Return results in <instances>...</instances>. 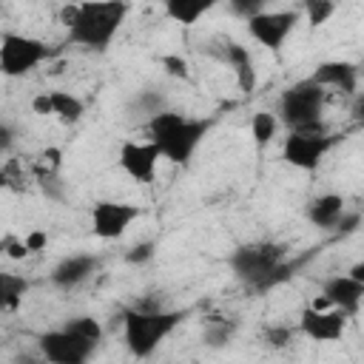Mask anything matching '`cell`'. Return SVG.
Here are the masks:
<instances>
[{
	"label": "cell",
	"mask_w": 364,
	"mask_h": 364,
	"mask_svg": "<svg viewBox=\"0 0 364 364\" xmlns=\"http://www.w3.org/2000/svg\"><path fill=\"white\" fill-rule=\"evenodd\" d=\"M48 102H51V117L60 119L63 125H74L85 114L82 100L71 91H48Z\"/></svg>",
	"instance_id": "d6986e66"
},
{
	"label": "cell",
	"mask_w": 364,
	"mask_h": 364,
	"mask_svg": "<svg viewBox=\"0 0 364 364\" xmlns=\"http://www.w3.org/2000/svg\"><path fill=\"white\" fill-rule=\"evenodd\" d=\"M208 131H210V119H196L171 108L148 119V142L159 151L162 159L173 165H188Z\"/></svg>",
	"instance_id": "3957f363"
},
{
	"label": "cell",
	"mask_w": 364,
	"mask_h": 364,
	"mask_svg": "<svg viewBox=\"0 0 364 364\" xmlns=\"http://www.w3.org/2000/svg\"><path fill=\"white\" fill-rule=\"evenodd\" d=\"M100 267V259L94 253H74V256H65L60 259L54 267H51V284H57L60 290H74L80 287L82 282H88Z\"/></svg>",
	"instance_id": "5bb4252c"
},
{
	"label": "cell",
	"mask_w": 364,
	"mask_h": 364,
	"mask_svg": "<svg viewBox=\"0 0 364 364\" xmlns=\"http://www.w3.org/2000/svg\"><path fill=\"white\" fill-rule=\"evenodd\" d=\"M159 63H162L165 74H171V77L188 80V74H191V68H188V60H185V57H179V54H165Z\"/></svg>",
	"instance_id": "4316f807"
},
{
	"label": "cell",
	"mask_w": 364,
	"mask_h": 364,
	"mask_svg": "<svg viewBox=\"0 0 364 364\" xmlns=\"http://www.w3.org/2000/svg\"><path fill=\"white\" fill-rule=\"evenodd\" d=\"M262 341L267 347H273V350H282V347H287L293 341V327L290 324H270V327H264Z\"/></svg>",
	"instance_id": "d4e9b609"
},
{
	"label": "cell",
	"mask_w": 364,
	"mask_h": 364,
	"mask_svg": "<svg viewBox=\"0 0 364 364\" xmlns=\"http://www.w3.org/2000/svg\"><path fill=\"white\" fill-rule=\"evenodd\" d=\"M279 134V119L273 111H256L250 117V136L256 142V148H267Z\"/></svg>",
	"instance_id": "7402d4cb"
},
{
	"label": "cell",
	"mask_w": 364,
	"mask_h": 364,
	"mask_svg": "<svg viewBox=\"0 0 364 364\" xmlns=\"http://www.w3.org/2000/svg\"><path fill=\"white\" fill-rule=\"evenodd\" d=\"M222 60L233 68L239 91H242V94H250V91L256 88V68H253L250 51H247L242 43H236V40H225V46H222Z\"/></svg>",
	"instance_id": "2e32d148"
},
{
	"label": "cell",
	"mask_w": 364,
	"mask_h": 364,
	"mask_svg": "<svg viewBox=\"0 0 364 364\" xmlns=\"http://www.w3.org/2000/svg\"><path fill=\"white\" fill-rule=\"evenodd\" d=\"M11 145H14V128L6 119H0V154L11 151Z\"/></svg>",
	"instance_id": "d6a6232c"
},
{
	"label": "cell",
	"mask_w": 364,
	"mask_h": 364,
	"mask_svg": "<svg viewBox=\"0 0 364 364\" xmlns=\"http://www.w3.org/2000/svg\"><path fill=\"white\" fill-rule=\"evenodd\" d=\"M63 26L68 40L88 51H105L128 17V3H77L63 9Z\"/></svg>",
	"instance_id": "7a4b0ae2"
},
{
	"label": "cell",
	"mask_w": 364,
	"mask_h": 364,
	"mask_svg": "<svg viewBox=\"0 0 364 364\" xmlns=\"http://www.w3.org/2000/svg\"><path fill=\"white\" fill-rule=\"evenodd\" d=\"M65 327H68V330H74L77 336H82V338L94 341V344H100V341H102V336H105V330H102L100 318H94V316H74V318H68V321H65Z\"/></svg>",
	"instance_id": "603a6c76"
},
{
	"label": "cell",
	"mask_w": 364,
	"mask_h": 364,
	"mask_svg": "<svg viewBox=\"0 0 364 364\" xmlns=\"http://www.w3.org/2000/svg\"><path fill=\"white\" fill-rule=\"evenodd\" d=\"M6 253H9L11 259H26V256H28V250H26V245H23V239H14V236H9V245H6Z\"/></svg>",
	"instance_id": "e575fe53"
},
{
	"label": "cell",
	"mask_w": 364,
	"mask_h": 364,
	"mask_svg": "<svg viewBox=\"0 0 364 364\" xmlns=\"http://www.w3.org/2000/svg\"><path fill=\"white\" fill-rule=\"evenodd\" d=\"M358 222H361V216H358L355 210H344V213H341V219L336 222V228H333V230H338L341 236H347V233H353V230L358 228Z\"/></svg>",
	"instance_id": "4dcf8cb0"
},
{
	"label": "cell",
	"mask_w": 364,
	"mask_h": 364,
	"mask_svg": "<svg viewBox=\"0 0 364 364\" xmlns=\"http://www.w3.org/2000/svg\"><path fill=\"white\" fill-rule=\"evenodd\" d=\"M313 82H318L324 91L336 88L341 94H355L358 88V68L347 60H324L316 65V71L310 74Z\"/></svg>",
	"instance_id": "9a60e30c"
},
{
	"label": "cell",
	"mask_w": 364,
	"mask_h": 364,
	"mask_svg": "<svg viewBox=\"0 0 364 364\" xmlns=\"http://www.w3.org/2000/svg\"><path fill=\"white\" fill-rule=\"evenodd\" d=\"M344 210L347 208H344V196L341 193H321V196L310 199L307 219H310V225H316L321 230H333Z\"/></svg>",
	"instance_id": "e0dca14e"
},
{
	"label": "cell",
	"mask_w": 364,
	"mask_h": 364,
	"mask_svg": "<svg viewBox=\"0 0 364 364\" xmlns=\"http://www.w3.org/2000/svg\"><path fill=\"white\" fill-rule=\"evenodd\" d=\"M31 282L14 270H0V313H11L23 304Z\"/></svg>",
	"instance_id": "ac0fdd59"
},
{
	"label": "cell",
	"mask_w": 364,
	"mask_h": 364,
	"mask_svg": "<svg viewBox=\"0 0 364 364\" xmlns=\"http://www.w3.org/2000/svg\"><path fill=\"white\" fill-rule=\"evenodd\" d=\"M14 182H23V179L17 173V162H9L0 168V188H11Z\"/></svg>",
	"instance_id": "1f68e13d"
},
{
	"label": "cell",
	"mask_w": 364,
	"mask_h": 364,
	"mask_svg": "<svg viewBox=\"0 0 364 364\" xmlns=\"http://www.w3.org/2000/svg\"><path fill=\"white\" fill-rule=\"evenodd\" d=\"M6 245H9V236H6V239H0V253H6Z\"/></svg>",
	"instance_id": "74e56055"
},
{
	"label": "cell",
	"mask_w": 364,
	"mask_h": 364,
	"mask_svg": "<svg viewBox=\"0 0 364 364\" xmlns=\"http://www.w3.org/2000/svg\"><path fill=\"white\" fill-rule=\"evenodd\" d=\"M236 330H239V321H236V318L210 316V318L205 321V330H202V341H205L208 347H225V344H230V341H233Z\"/></svg>",
	"instance_id": "44dd1931"
},
{
	"label": "cell",
	"mask_w": 364,
	"mask_h": 364,
	"mask_svg": "<svg viewBox=\"0 0 364 364\" xmlns=\"http://www.w3.org/2000/svg\"><path fill=\"white\" fill-rule=\"evenodd\" d=\"M23 245H26L28 253H40V250L48 245V236H46V230H28V233L23 236Z\"/></svg>",
	"instance_id": "f546056e"
},
{
	"label": "cell",
	"mask_w": 364,
	"mask_h": 364,
	"mask_svg": "<svg viewBox=\"0 0 364 364\" xmlns=\"http://www.w3.org/2000/svg\"><path fill=\"white\" fill-rule=\"evenodd\" d=\"M361 299H364V282H355L353 276L347 273H338V276H330L321 282V304L318 307H333V310H341L347 318L358 313L361 307Z\"/></svg>",
	"instance_id": "7c38bea8"
},
{
	"label": "cell",
	"mask_w": 364,
	"mask_h": 364,
	"mask_svg": "<svg viewBox=\"0 0 364 364\" xmlns=\"http://www.w3.org/2000/svg\"><path fill=\"white\" fill-rule=\"evenodd\" d=\"M347 276H353L355 282H364V264H361V262H355V264L350 267V273H347Z\"/></svg>",
	"instance_id": "8d00e7d4"
},
{
	"label": "cell",
	"mask_w": 364,
	"mask_h": 364,
	"mask_svg": "<svg viewBox=\"0 0 364 364\" xmlns=\"http://www.w3.org/2000/svg\"><path fill=\"white\" fill-rule=\"evenodd\" d=\"M324 102H327V91L318 82H313L310 77L307 80H299V82H293V85H287L282 91L276 119H279V125L287 128V134H296V131H321V128H327L321 122Z\"/></svg>",
	"instance_id": "5b68a950"
},
{
	"label": "cell",
	"mask_w": 364,
	"mask_h": 364,
	"mask_svg": "<svg viewBox=\"0 0 364 364\" xmlns=\"http://www.w3.org/2000/svg\"><path fill=\"white\" fill-rule=\"evenodd\" d=\"M148 259H154V242H139L125 253V262H131V264H142Z\"/></svg>",
	"instance_id": "f1b7e54d"
},
{
	"label": "cell",
	"mask_w": 364,
	"mask_h": 364,
	"mask_svg": "<svg viewBox=\"0 0 364 364\" xmlns=\"http://www.w3.org/2000/svg\"><path fill=\"white\" fill-rule=\"evenodd\" d=\"M336 136L321 128V131H296L287 134L282 142V159L296 168V171H316L321 165V159L333 151Z\"/></svg>",
	"instance_id": "ba28073f"
},
{
	"label": "cell",
	"mask_w": 364,
	"mask_h": 364,
	"mask_svg": "<svg viewBox=\"0 0 364 364\" xmlns=\"http://www.w3.org/2000/svg\"><path fill=\"white\" fill-rule=\"evenodd\" d=\"M301 11H304V17H307L310 26H324L336 14V3L333 0H307L301 6Z\"/></svg>",
	"instance_id": "cb8c5ba5"
},
{
	"label": "cell",
	"mask_w": 364,
	"mask_h": 364,
	"mask_svg": "<svg viewBox=\"0 0 364 364\" xmlns=\"http://www.w3.org/2000/svg\"><path fill=\"white\" fill-rule=\"evenodd\" d=\"M210 9H213V0H168L165 3V14L182 26L199 23V17H205Z\"/></svg>",
	"instance_id": "ffe728a7"
},
{
	"label": "cell",
	"mask_w": 364,
	"mask_h": 364,
	"mask_svg": "<svg viewBox=\"0 0 364 364\" xmlns=\"http://www.w3.org/2000/svg\"><path fill=\"white\" fill-rule=\"evenodd\" d=\"M233 276L253 293H267L287 282L296 270L293 262H287V247L282 242H247L239 245L228 259Z\"/></svg>",
	"instance_id": "6da1fadb"
},
{
	"label": "cell",
	"mask_w": 364,
	"mask_h": 364,
	"mask_svg": "<svg viewBox=\"0 0 364 364\" xmlns=\"http://www.w3.org/2000/svg\"><path fill=\"white\" fill-rule=\"evenodd\" d=\"M31 111H34V114H40V117H51V102H48V91H43V94H37V97L31 100Z\"/></svg>",
	"instance_id": "836d02e7"
},
{
	"label": "cell",
	"mask_w": 364,
	"mask_h": 364,
	"mask_svg": "<svg viewBox=\"0 0 364 364\" xmlns=\"http://www.w3.org/2000/svg\"><path fill=\"white\" fill-rule=\"evenodd\" d=\"M347 330V316L341 310L333 307H318V304H307L299 316V333L307 336L310 341H338Z\"/></svg>",
	"instance_id": "8fae6325"
},
{
	"label": "cell",
	"mask_w": 364,
	"mask_h": 364,
	"mask_svg": "<svg viewBox=\"0 0 364 364\" xmlns=\"http://www.w3.org/2000/svg\"><path fill=\"white\" fill-rule=\"evenodd\" d=\"M156 165H159V151H156L151 142L128 139V142L119 145V168H122L125 176H131L136 185L154 182Z\"/></svg>",
	"instance_id": "4fadbf2b"
},
{
	"label": "cell",
	"mask_w": 364,
	"mask_h": 364,
	"mask_svg": "<svg viewBox=\"0 0 364 364\" xmlns=\"http://www.w3.org/2000/svg\"><path fill=\"white\" fill-rule=\"evenodd\" d=\"M136 108H139L142 114H148V119H151L154 114L165 111V100H162L159 91H142V94L136 97Z\"/></svg>",
	"instance_id": "484cf974"
},
{
	"label": "cell",
	"mask_w": 364,
	"mask_h": 364,
	"mask_svg": "<svg viewBox=\"0 0 364 364\" xmlns=\"http://www.w3.org/2000/svg\"><path fill=\"white\" fill-rule=\"evenodd\" d=\"M54 54L48 43L40 37H28L20 31H3L0 34V74L6 77H26L40 63H46Z\"/></svg>",
	"instance_id": "8992f818"
},
{
	"label": "cell",
	"mask_w": 364,
	"mask_h": 364,
	"mask_svg": "<svg viewBox=\"0 0 364 364\" xmlns=\"http://www.w3.org/2000/svg\"><path fill=\"white\" fill-rule=\"evenodd\" d=\"M296 23H299V11H293V9H276V11L264 9L247 20V34L259 46L279 51L284 46V40L290 37V31L296 28Z\"/></svg>",
	"instance_id": "30bf717a"
},
{
	"label": "cell",
	"mask_w": 364,
	"mask_h": 364,
	"mask_svg": "<svg viewBox=\"0 0 364 364\" xmlns=\"http://www.w3.org/2000/svg\"><path fill=\"white\" fill-rule=\"evenodd\" d=\"M230 11L236 17H245V23L250 17H256L259 11H264V0H230Z\"/></svg>",
	"instance_id": "83f0119b"
},
{
	"label": "cell",
	"mask_w": 364,
	"mask_h": 364,
	"mask_svg": "<svg viewBox=\"0 0 364 364\" xmlns=\"http://www.w3.org/2000/svg\"><path fill=\"white\" fill-rule=\"evenodd\" d=\"M185 310H165L159 304H136L122 310V341L134 358H151L156 347L182 324Z\"/></svg>",
	"instance_id": "277c9868"
},
{
	"label": "cell",
	"mask_w": 364,
	"mask_h": 364,
	"mask_svg": "<svg viewBox=\"0 0 364 364\" xmlns=\"http://www.w3.org/2000/svg\"><path fill=\"white\" fill-rule=\"evenodd\" d=\"M14 364H46V361H43V358H37V355L23 353V355H17V358H14Z\"/></svg>",
	"instance_id": "d590c367"
},
{
	"label": "cell",
	"mask_w": 364,
	"mask_h": 364,
	"mask_svg": "<svg viewBox=\"0 0 364 364\" xmlns=\"http://www.w3.org/2000/svg\"><path fill=\"white\" fill-rule=\"evenodd\" d=\"M100 344L77 336L65 324L37 336V353L46 364H88Z\"/></svg>",
	"instance_id": "52a82bcc"
},
{
	"label": "cell",
	"mask_w": 364,
	"mask_h": 364,
	"mask_svg": "<svg viewBox=\"0 0 364 364\" xmlns=\"http://www.w3.org/2000/svg\"><path fill=\"white\" fill-rule=\"evenodd\" d=\"M142 216V210L131 202H117V199H100L91 205L88 219H91V233L97 239H119L125 230Z\"/></svg>",
	"instance_id": "9c48e42d"
}]
</instances>
